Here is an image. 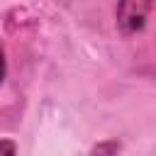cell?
I'll use <instances>...</instances> for the list:
<instances>
[{"mask_svg":"<svg viewBox=\"0 0 156 156\" xmlns=\"http://www.w3.org/2000/svg\"><path fill=\"white\" fill-rule=\"evenodd\" d=\"M154 10V2L149 0H124L115 7V20L117 29L122 37H132L146 27V20Z\"/></svg>","mask_w":156,"mask_h":156,"instance_id":"6da1fadb","label":"cell"},{"mask_svg":"<svg viewBox=\"0 0 156 156\" xmlns=\"http://www.w3.org/2000/svg\"><path fill=\"white\" fill-rule=\"evenodd\" d=\"M5 73H7V63H5V51L0 46V83L5 80Z\"/></svg>","mask_w":156,"mask_h":156,"instance_id":"277c9868","label":"cell"},{"mask_svg":"<svg viewBox=\"0 0 156 156\" xmlns=\"http://www.w3.org/2000/svg\"><path fill=\"white\" fill-rule=\"evenodd\" d=\"M119 149H122V144L117 139H102L90 149V156H117Z\"/></svg>","mask_w":156,"mask_h":156,"instance_id":"7a4b0ae2","label":"cell"},{"mask_svg":"<svg viewBox=\"0 0 156 156\" xmlns=\"http://www.w3.org/2000/svg\"><path fill=\"white\" fill-rule=\"evenodd\" d=\"M0 156H17V144L12 139L0 136Z\"/></svg>","mask_w":156,"mask_h":156,"instance_id":"3957f363","label":"cell"}]
</instances>
